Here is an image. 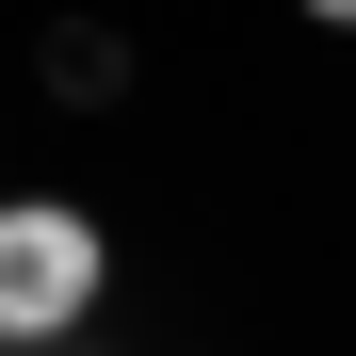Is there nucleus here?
<instances>
[{
  "label": "nucleus",
  "mask_w": 356,
  "mask_h": 356,
  "mask_svg": "<svg viewBox=\"0 0 356 356\" xmlns=\"http://www.w3.org/2000/svg\"><path fill=\"white\" fill-rule=\"evenodd\" d=\"M97 227L65 211V195H17L0 211V340H81V308H97Z\"/></svg>",
  "instance_id": "f257e3e1"
},
{
  "label": "nucleus",
  "mask_w": 356,
  "mask_h": 356,
  "mask_svg": "<svg viewBox=\"0 0 356 356\" xmlns=\"http://www.w3.org/2000/svg\"><path fill=\"white\" fill-rule=\"evenodd\" d=\"M308 17H324V33H356V0H308Z\"/></svg>",
  "instance_id": "f03ea898"
},
{
  "label": "nucleus",
  "mask_w": 356,
  "mask_h": 356,
  "mask_svg": "<svg viewBox=\"0 0 356 356\" xmlns=\"http://www.w3.org/2000/svg\"><path fill=\"white\" fill-rule=\"evenodd\" d=\"M0 356H17V340H0Z\"/></svg>",
  "instance_id": "7ed1b4c3"
}]
</instances>
